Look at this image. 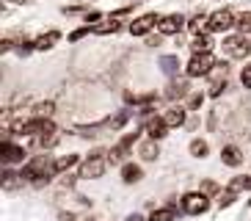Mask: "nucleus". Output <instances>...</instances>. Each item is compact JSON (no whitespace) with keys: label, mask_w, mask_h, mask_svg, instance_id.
<instances>
[{"label":"nucleus","mask_w":251,"mask_h":221,"mask_svg":"<svg viewBox=\"0 0 251 221\" xmlns=\"http://www.w3.org/2000/svg\"><path fill=\"white\" fill-rule=\"evenodd\" d=\"M179 210L188 216H201L210 210V196L201 191H193V193H185L182 199H179Z\"/></svg>","instance_id":"nucleus-1"},{"label":"nucleus","mask_w":251,"mask_h":221,"mask_svg":"<svg viewBox=\"0 0 251 221\" xmlns=\"http://www.w3.org/2000/svg\"><path fill=\"white\" fill-rule=\"evenodd\" d=\"M108 163H111V161L105 158V152H102V149H97V152L89 155V161L80 166V177H83V180H97V177L105 174Z\"/></svg>","instance_id":"nucleus-2"},{"label":"nucleus","mask_w":251,"mask_h":221,"mask_svg":"<svg viewBox=\"0 0 251 221\" xmlns=\"http://www.w3.org/2000/svg\"><path fill=\"white\" fill-rule=\"evenodd\" d=\"M14 130L25 133V136L42 138V136H52V133H55V125L50 122V116H36V119H30V122H20Z\"/></svg>","instance_id":"nucleus-3"},{"label":"nucleus","mask_w":251,"mask_h":221,"mask_svg":"<svg viewBox=\"0 0 251 221\" xmlns=\"http://www.w3.org/2000/svg\"><path fill=\"white\" fill-rule=\"evenodd\" d=\"M215 66V58L210 53H193V58L185 64V75L188 78H201V75H210Z\"/></svg>","instance_id":"nucleus-4"},{"label":"nucleus","mask_w":251,"mask_h":221,"mask_svg":"<svg viewBox=\"0 0 251 221\" xmlns=\"http://www.w3.org/2000/svg\"><path fill=\"white\" fill-rule=\"evenodd\" d=\"M210 28L207 30H213V33H226V30L237 28V14H232L229 8H218V11H213L210 14Z\"/></svg>","instance_id":"nucleus-5"},{"label":"nucleus","mask_w":251,"mask_h":221,"mask_svg":"<svg viewBox=\"0 0 251 221\" xmlns=\"http://www.w3.org/2000/svg\"><path fill=\"white\" fill-rule=\"evenodd\" d=\"M185 17L182 14H166V17H160V22H157V33L160 36H177L179 30L185 28Z\"/></svg>","instance_id":"nucleus-6"},{"label":"nucleus","mask_w":251,"mask_h":221,"mask_svg":"<svg viewBox=\"0 0 251 221\" xmlns=\"http://www.w3.org/2000/svg\"><path fill=\"white\" fill-rule=\"evenodd\" d=\"M157 22H160L157 14H141L130 22V33H133V36H147L152 28H157Z\"/></svg>","instance_id":"nucleus-7"},{"label":"nucleus","mask_w":251,"mask_h":221,"mask_svg":"<svg viewBox=\"0 0 251 221\" xmlns=\"http://www.w3.org/2000/svg\"><path fill=\"white\" fill-rule=\"evenodd\" d=\"M224 47H226V53L232 55V58H246L251 53V44H249V36H229L226 42H224Z\"/></svg>","instance_id":"nucleus-8"},{"label":"nucleus","mask_w":251,"mask_h":221,"mask_svg":"<svg viewBox=\"0 0 251 221\" xmlns=\"http://www.w3.org/2000/svg\"><path fill=\"white\" fill-rule=\"evenodd\" d=\"M144 133H147L149 138L160 141V138H166V133H169V122H166L163 116H152V119L144 122Z\"/></svg>","instance_id":"nucleus-9"},{"label":"nucleus","mask_w":251,"mask_h":221,"mask_svg":"<svg viewBox=\"0 0 251 221\" xmlns=\"http://www.w3.org/2000/svg\"><path fill=\"white\" fill-rule=\"evenodd\" d=\"M0 152H3V163H6V166H14V163L25 161V149L20 147V144H14V141H3Z\"/></svg>","instance_id":"nucleus-10"},{"label":"nucleus","mask_w":251,"mask_h":221,"mask_svg":"<svg viewBox=\"0 0 251 221\" xmlns=\"http://www.w3.org/2000/svg\"><path fill=\"white\" fill-rule=\"evenodd\" d=\"M221 161L226 163V166H232V169H237V166L243 163V152H240V147H235V144H226V147L221 149Z\"/></svg>","instance_id":"nucleus-11"},{"label":"nucleus","mask_w":251,"mask_h":221,"mask_svg":"<svg viewBox=\"0 0 251 221\" xmlns=\"http://www.w3.org/2000/svg\"><path fill=\"white\" fill-rule=\"evenodd\" d=\"M157 64H160V72L166 75V78H177L179 66H182L177 55H160V58H157Z\"/></svg>","instance_id":"nucleus-12"},{"label":"nucleus","mask_w":251,"mask_h":221,"mask_svg":"<svg viewBox=\"0 0 251 221\" xmlns=\"http://www.w3.org/2000/svg\"><path fill=\"white\" fill-rule=\"evenodd\" d=\"M141 177H144V171H141V166H138V163H133V161H127V163H122V180H125L127 185H133V183H138Z\"/></svg>","instance_id":"nucleus-13"},{"label":"nucleus","mask_w":251,"mask_h":221,"mask_svg":"<svg viewBox=\"0 0 251 221\" xmlns=\"http://www.w3.org/2000/svg\"><path fill=\"white\" fill-rule=\"evenodd\" d=\"M163 119L169 122V127H182L185 125V108L182 105H174V108H169L163 113Z\"/></svg>","instance_id":"nucleus-14"},{"label":"nucleus","mask_w":251,"mask_h":221,"mask_svg":"<svg viewBox=\"0 0 251 221\" xmlns=\"http://www.w3.org/2000/svg\"><path fill=\"white\" fill-rule=\"evenodd\" d=\"M119 28H122V22H119L116 17H111V14H108V20H105V22L94 25V33H97V36H108V33H116Z\"/></svg>","instance_id":"nucleus-15"},{"label":"nucleus","mask_w":251,"mask_h":221,"mask_svg":"<svg viewBox=\"0 0 251 221\" xmlns=\"http://www.w3.org/2000/svg\"><path fill=\"white\" fill-rule=\"evenodd\" d=\"M58 39H61L58 30H47V33H42L39 39H33V44H36V50H50V47H55Z\"/></svg>","instance_id":"nucleus-16"},{"label":"nucleus","mask_w":251,"mask_h":221,"mask_svg":"<svg viewBox=\"0 0 251 221\" xmlns=\"http://www.w3.org/2000/svg\"><path fill=\"white\" fill-rule=\"evenodd\" d=\"M188 88H191V86H188V83H177V81H174V83H169V88H166V97H169V100H182V97H188Z\"/></svg>","instance_id":"nucleus-17"},{"label":"nucleus","mask_w":251,"mask_h":221,"mask_svg":"<svg viewBox=\"0 0 251 221\" xmlns=\"http://www.w3.org/2000/svg\"><path fill=\"white\" fill-rule=\"evenodd\" d=\"M191 50H193V53H210V50H213V39L207 36V33H199V36H193Z\"/></svg>","instance_id":"nucleus-18"},{"label":"nucleus","mask_w":251,"mask_h":221,"mask_svg":"<svg viewBox=\"0 0 251 221\" xmlns=\"http://www.w3.org/2000/svg\"><path fill=\"white\" fill-rule=\"evenodd\" d=\"M174 219H177V205H166L149 216V221H174Z\"/></svg>","instance_id":"nucleus-19"},{"label":"nucleus","mask_w":251,"mask_h":221,"mask_svg":"<svg viewBox=\"0 0 251 221\" xmlns=\"http://www.w3.org/2000/svg\"><path fill=\"white\" fill-rule=\"evenodd\" d=\"M138 152H141L144 161H155L157 155H160V149H157V141L155 138H149V141H144V144L138 147Z\"/></svg>","instance_id":"nucleus-20"},{"label":"nucleus","mask_w":251,"mask_h":221,"mask_svg":"<svg viewBox=\"0 0 251 221\" xmlns=\"http://www.w3.org/2000/svg\"><path fill=\"white\" fill-rule=\"evenodd\" d=\"M210 17H204V14H196L193 17L191 22H188V30H191V33H196V36H199V33H204V28H210Z\"/></svg>","instance_id":"nucleus-21"},{"label":"nucleus","mask_w":251,"mask_h":221,"mask_svg":"<svg viewBox=\"0 0 251 221\" xmlns=\"http://www.w3.org/2000/svg\"><path fill=\"white\" fill-rule=\"evenodd\" d=\"M188 152H191L193 158H207V152H210V147H207V141H201V138H193L191 144H188Z\"/></svg>","instance_id":"nucleus-22"},{"label":"nucleus","mask_w":251,"mask_h":221,"mask_svg":"<svg viewBox=\"0 0 251 221\" xmlns=\"http://www.w3.org/2000/svg\"><path fill=\"white\" fill-rule=\"evenodd\" d=\"M229 191H235V193H240V191H251V177L246 174V177H235L232 183L226 185Z\"/></svg>","instance_id":"nucleus-23"},{"label":"nucleus","mask_w":251,"mask_h":221,"mask_svg":"<svg viewBox=\"0 0 251 221\" xmlns=\"http://www.w3.org/2000/svg\"><path fill=\"white\" fill-rule=\"evenodd\" d=\"M237 30H240L243 36H251V11L237 14Z\"/></svg>","instance_id":"nucleus-24"},{"label":"nucleus","mask_w":251,"mask_h":221,"mask_svg":"<svg viewBox=\"0 0 251 221\" xmlns=\"http://www.w3.org/2000/svg\"><path fill=\"white\" fill-rule=\"evenodd\" d=\"M75 163H77V155H67V158H58V161H55V174H58V171L72 169Z\"/></svg>","instance_id":"nucleus-25"},{"label":"nucleus","mask_w":251,"mask_h":221,"mask_svg":"<svg viewBox=\"0 0 251 221\" xmlns=\"http://www.w3.org/2000/svg\"><path fill=\"white\" fill-rule=\"evenodd\" d=\"M89 33H94V25H83V28H77V30L69 33V42H80V39H86Z\"/></svg>","instance_id":"nucleus-26"},{"label":"nucleus","mask_w":251,"mask_h":221,"mask_svg":"<svg viewBox=\"0 0 251 221\" xmlns=\"http://www.w3.org/2000/svg\"><path fill=\"white\" fill-rule=\"evenodd\" d=\"M130 116H133L130 110H119L116 116H111V119H108V127H122V125H125V122H127Z\"/></svg>","instance_id":"nucleus-27"},{"label":"nucleus","mask_w":251,"mask_h":221,"mask_svg":"<svg viewBox=\"0 0 251 221\" xmlns=\"http://www.w3.org/2000/svg\"><path fill=\"white\" fill-rule=\"evenodd\" d=\"M201 103H204V94H201V91H193V94L188 97V110L201 108Z\"/></svg>","instance_id":"nucleus-28"},{"label":"nucleus","mask_w":251,"mask_h":221,"mask_svg":"<svg viewBox=\"0 0 251 221\" xmlns=\"http://www.w3.org/2000/svg\"><path fill=\"white\" fill-rule=\"evenodd\" d=\"M226 91V78H218V81L210 86V97H221Z\"/></svg>","instance_id":"nucleus-29"},{"label":"nucleus","mask_w":251,"mask_h":221,"mask_svg":"<svg viewBox=\"0 0 251 221\" xmlns=\"http://www.w3.org/2000/svg\"><path fill=\"white\" fill-rule=\"evenodd\" d=\"M235 199H237V193H235V191H229V188H226V191L221 193V199H218V207H229L232 202H235Z\"/></svg>","instance_id":"nucleus-30"},{"label":"nucleus","mask_w":251,"mask_h":221,"mask_svg":"<svg viewBox=\"0 0 251 221\" xmlns=\"http://www.w3.org/2000/svg\"><path fill=\"white\" fill-rule=\"evenodd\" d=\"M240 83H243L246 88H251V64L243 66V72H240Z\"/></svg>","instance_id":"nucleus-31"},{"label":"nucleus","mask_w":251,"mask_h":221,"mask_svg":"<svg viewBox=\"0 0 251 221\" xmlns=\"http://www.w3.org/2000/svg\"><path fill=\"white\" fill-rule=\"evenodd\" d=\"M83 20L89 22V25H91V22H100V20H102V11H97V8H91V11H86V14H83Z\"/></svg>","instance_id":"nucleus-32"},{"label":"nucleus","mask_w":251,"mask_h":221,"mask_svg":"<svg viewBox=\"0 0 251 221\" xmlns=\"http://www.w3.org/2000/svg\"><path fill=\"white\" fill-rule=\"evenodd\" d=\"M199 191H201V193H218V185L207 180V183H201V188H199Z\"/></svg>","instance_id":"nucleus-33"},{"label":"nucleus","mask_w":251,"mask_h":221,"mask_svg":"<svg viewBox=\"0 0 251 221\" xmlns=\"http://www.w3.org/2000/svg\"><path fill=\"white\" fill-rule=\"evenodd\" d=\"M36 113H39V116H50V113H52V103H42L36 108Z\"/></svg>","instance_id":"nucleus-34"},{"label":"nucleus","mask_w":251,"mask_h":221,"mask_svg":"<svg viewBox=\"0 0 251 221\" xmlns=\"http://www.w3.org/2000/svg\"><path fill=\"white\" fill-rule=\"evenodd\" d=\"M138 113H141V119L147 122V119H152V116H155V108H152V105H144V108H141Z\"/></svg>","instance_id":"nucleus-35"},{"label":"nucleus","mask_w":251,"mask_h":221,"mask_svg":"<svg viewBox=\"0 0 251 221\" xmlns=\"http://www.w3.org/2000/svg\"><path fill=\"white\" fill-rule=\"evenodd\" d=\"M125 221H149V219H144V216H141V213H130V216H127Z\"/></svg>","instance_id":"nucleus-36"},{"label":"nucleus","mask_w":251,"mask_h":221,"mask_svg":"<svg viewBox=\"0 0 251 221\" xmlns=\"http://www.w3.org/2000/svg\"><path fill=\"white\" fill-rule=\"evenodd\" d=\"M147 44H149V47H157V44H160V36H149Z\"/></svg>","instance_id":"nucleus-37"},{"label":"nucleus","mask_w":251,"mask_h":221,"mask_svg":"<svg viewBox=\"0 0 251 221\" xmlns=\"http://www.w3.org/2000/svg\"><path fill=\"white\" fill-rule=\"evenodd\" d=\"M249 207H251V196H249Z\"/></svg>","instance_id":"nucleus-38"}]
</instances>
